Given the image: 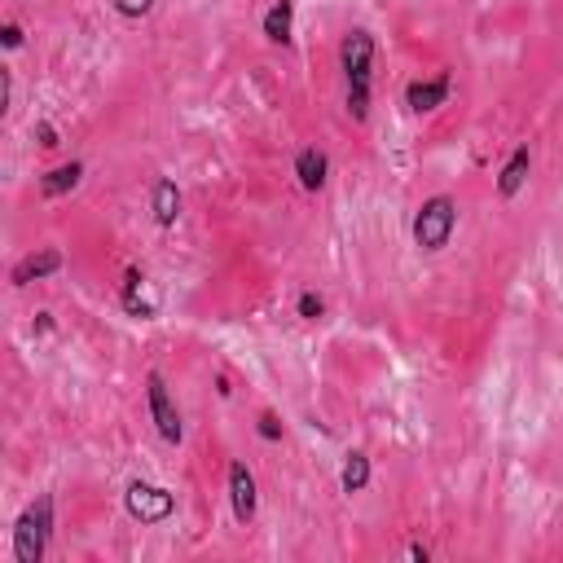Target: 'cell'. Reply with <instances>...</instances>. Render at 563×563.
<instances>
[{"label": "cell", "mask_w": 563, "mask_h": 563, "mask_svg": "<svg viewBox=\"0 0 563 563\" xmlns=\"http://www.w3.org/2000/svg\"><path fill=\"white\" fill-rule=\"evenodd\" d=\"M115 9L124 18H146L150 9H154V0H115Z\"/></svg>", "instance_id": "cell-16"}, {"label": "cell", "mask_w": 563, "mask_h": 563, "mask_svg": "<svg viewBox=\"0 0 563 563\" xmlns=\"http://www.w3.org/2000/svg\"><path fill=\"white\" fill-rule=\"evenodd\" d=\"M366 484H370V458L357 449V454H348L344 471H339V489H344V493H361Z\"/></svg>", "instance_id": "cell-14"}, {"label": "cell", "mask_w": 563, "mask_h": 563, "mask_svg": "<svg viewBox=\"0 0 563 563\" xmlns=\"http://www.w3.org/2000/svg\"><path fill=\"white\" fill-rule=\"evenodd\" d=\"M9 102H14V75L0 71V110L9 115Z\"/></svg>", "instance_id": "cell-20"}, {"label": "cell", "mask_w": 563, "mask_h": 563, "mask_svg": "<svg viewBox=\"0 0 563 563\" xmlns=\"http://www.w3.org/2000/svg\"><path fill=\"white\" fill-rule=\"evenodd\" d=\"M410 559H418V563H427L432 555H427V546H410Z\"/></svg>", "instance_id": "cell-23"}, {"label": "cell", "mask_w": 563, "mask_h": 563, "mask_svg": "<svg viewBox=\"0 0 563 563\" xmlns=\"http://www.w3.org/2000/svg\"><path fill=\"white\" fill-rule=\"evenodd\" d=\"M58 269H62V251L44 247V251H31V256H22L14 264L9 282H14V286H31V282H40V278H53Z\"/></svg>", "instance_id": "cell-8"}, {"label": "cell", "mask_w": 563, "mask_h": 563, "mask_svg": "<svg viewBox=\"0 0 563 563\" xmlns=\"http://www.w3.org/2000/svg\"><path fill=\"white\" fill-rule=\"evenodd\" d=\"M256 432H260V440H282V423H278V418H273V414H260Z\"/></svg>", "instance_id": "cell-17"}, {"label": "cell", "mask_w": 563, "mask_h": 563, "mask_svg": "<svg viewBox=\"0 0 563 563\" xmlns=\"http://www.w3.org/2000/svg\"><path fill=\"white\" fill-rule=\"evenodd\" d=\"M141 282H146V278H141V269H128V273H124V291H119V295H124V300H137Z\"/></svg>", "instance_id": "cell-19"}, {"label": "cell", "mask_w": 563, "mask_h": 563, "mask_svg": "<svg viewBox=\"0 0 563 563\" xmlns=\"http://www.w3.org/2000/svg\"><path fill=\"white\" fill-rule=\"evenodd\" d=\"M36 330H40V335H44V330H53V317L49 313H36Z\"/></svg>", "instance_id": "cell-22"}, {"label": "cell", "mask_w": 563, "mask_h": 563, "mask_svg": "<svg viewBox=\"0 0 563 563\" xmlns=\"http://www.w3.org/2000/svg\"><path fill=\"white\" fill-rule=\"evenodd\" d=\"M150 212H154V220H159L163 229H172L176 220H181V190H176L172 176H159V181H154Z\"/></svg>", "instance_id": "cell-10"}, {"label": "cell", "mask_w": 563, "mask_h": 563, "mask_svg": "<svg viewBox=\"0 0 563 563\" xmlns=\"http://www.w3.org/2000/svg\"><path fill=\"white\" fill-rule=\"evenodd\" d=\"M449 88H454L449 71H440L436 80H414V84H405V106H410L414 115H432V110L449 102Z\"/></svg>", "instance_id": "cell-7"}, {"label": "cell", "mask_w": 563, "mask_h": 563, "mask_svg": "<svg viewBox=\"0 0 563 563\" xmlns=\"http://www.w3.org/2000/svg\"><path fill=\"white\" fill-rule=\"evenodd\" d=\"M36 137H40V146H44V150H53V146H62V141H58V128H53V124H49V119H40V124H36Z\"/></svg>", "instance_id": "cell-18"}, {"label": "cell", "mask_w": 563, "mask_h": 563, "mask_svg": "<svg viewBox=\"0 0 563 563\" xmlns=\"http://www.w3.org/2000/svg\"><path fill=\"white\" fill-rule=\"evenodd\" d=\"M295 308H300L304 322H322V317H326V300L317 291H304L300 300H295Z\"/></svg>", "instance_id": "cell-15"}, {"label": "cell", "mask_w": 563, "mask_h": 563, "mask_svg": "<svg viewBox=\"0 0 563 563\" xmlns=\"http://www.w3.org/2000/svg\"><path fill=\"white\" fill-rule=\"evenodd\" d=\"M53 537V493H40L36 502L14 520V559L18 563H40Z\"/></svg>", "instance_id": "cell-2"}, {"label": "cell", "mask_w": 563, "mask_h": 563, "mask_svg": "<svg viewBox=\"0 0 563 563\" xmlns=\"http://www.w3.org/2000/svg\"><path fill=\"white\" fill-rule=\"evenodd\" d=\"M374 53H379V44H374L370 31H348L344 44H339V71H344L348 80V115L357 119V124H366L370 119V84H374Z\"/></svg>", "instance_id": "cell-1"}, {"label": "cell", "mask_w": 563, "mask_h": 563, "mask_svg": "<svg viewBox=\"0 0 563 563\" xmlns=\"http://www.w3.org/2000/svg\"><path fill=\"white\" fill-rule=\"evenodd\" d=\"M80 181H84V163L71 159V163H62V168L40 176V198H62V194H71Z\"/></svg>", "instance_id": "cell-13"}, {"label": "cell", "mask_w": 563, "mask_h": 563, "mask_svg": "<svg viewBox=\"0 0 563 563\" xmlns=\"http://www.w3.org/2000/svg\"><path fill=\"white\" fill-rule=\"evenodd\" d=\"M295 176H300V185L308 194H317L326 185V176H330V159H326V150H317V146H304L300 154H295Z\"/></svg>", "instance_id": "cell-11"}, {"label": "cell", "mask_w": 563, "mask_h": 563, "mask_svg": "<svg viewBox=\"0 0 563 563\" xmlns=\"http://www.w3.org/2000/svg\"><path fill=\"white\" fill-rule=\"evenodd\" d=\"M229 506H234V520L238 524L256 520V506H260V498H256V476L247 471V462H242V458L229 462Z\"/></svg>", "instance_id": "cell-6"}, {"label": "cell", "mask_w": 563, "mask_h": 563, "mask_svg": "<svg viewBox=\"0 0 563 563\" xmlns=\"http://www.w3.org/2000/svg\"><path fill=\"white\" fill-rule=\"evenodd\" d=\"M528 172H533V150L528 146H515V154L506 159V168L498 172V194L502 198H515L528 185Z\"/></svg>", "instance_id": "cell-12"}, {"label": "cell", "mask_w": 563, "mask_h": 563, "mask_svg": "<svg viewBox=\"0 0 563 563\" xmlns=\"http://www.w3.org/2000/svg\"><path fill=\"white\" fill-rule=\"evenodd\" d=\"M454 229H458V198L432 194L423 207H418V216H414V242H418V251H427V256L445 251L449 238H454Z\"/></svg>", "instance_id": "cell-3"}, {"label": "cell", "mask_w": 563, "mask_h": 563, "mask_svg": "<svg viewBox=\"0 0 563 563\" xmlns=\"http://www.w3.org/2000/svg\"><path fill=\"white\" fill-rule=\"evenodd\" d=\"M0 44H5V49H18V44H22V27H18V22H5V27H0Z\"/></svg>", "instance_id": "cell-21"}, {"label": "cell", "mask_w": 563, "mask_h": 563, "mask_svg": "<svg viewBox=\"0 0 563 563\" xmlns=\"http://www.w3.org/2000/svg\"><path fill=\"white\" fill-rule=\"evenodd\" d=\"M146 401H150V418H154V427H159V436L168 440V445H181L185 423H181V410H176V401L168 392V379H163L159 370H150V379H146Z\"/></svg>", "instance_id": "cell-5"}, {"label": "cell", "mask_w": 563, "mask_h": 563, "mask_svg": "<svg viewBox=\"0 0 563 563\" xmlns=\"http://www.w3.org/2000/svg\"><path fill=\"white\" fill-rule=\"evenodd\" d=\"M260 31L269 44H282L286 49V44L295 40V0H273L260 18Z\"/></svg>", "instance_id": "cell-9"}, {"label": "cell", "mask_w": 563, "mask_h": 563, "mask_svg": "<svg viewBox=\"0 0 563 563\" xmlns=\"http://www.w3.org/2000/svg\"><path fill=\"white\" fill-rule=\"evenodd\" d=\"M124 506L137 524H168L176 515V493L163 489V484H150V480H132L124 493Z\"/></svg>", "instance_id": "cell-4"}]
</instances>
